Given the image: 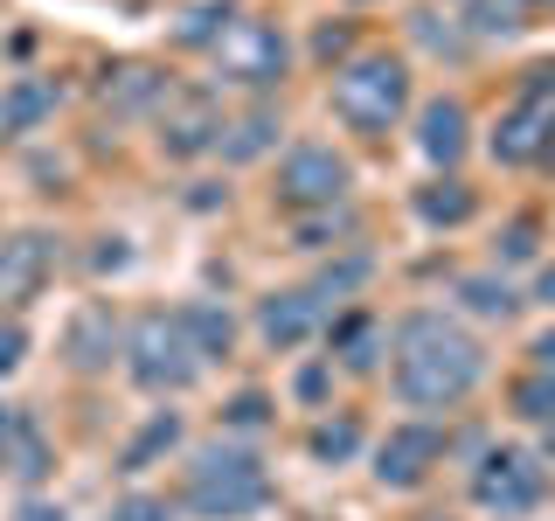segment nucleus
Returning <instances> with one entry per match:
<instances>
[{
    "instance_id": "13",
    "label": "nucleus",
    "mask_w": 555,
    "mask_h": 521,
    "mask_svg": "<svg viewBox=\"0 0 555 521\" xmlns=\"http://www.w3.org/2000/svg\"><path fill=\"white\" fill-rule=\"evenodd\" d=\"M0 473L22 480V486H35L49 473V439L22 404H0Z\"/></svg>"
},
{
    "instance_id": "6",
    "label": "nucleus",
    "mask_w": 555,
    "mask_h": 521,
    "mask_svg": "<svg viewBox=\"0 0 555 521\" xmlns=\"http://www.w3.org/2000/svg\"><path fill=\"white\" fill-rule=\"evenodd\" d=\"M347 188H354V167H347L334 147H320V139L292 147L285 167H278V202L299 208V216H312V208H340Z\"/></svg>"
},
{
    "instance_id": "16",
    "label": "nucleus",
    "mask_w": 555,
    "mask_h": 521,
    "mask_svg": "<svg viewBox=\"0 0 555 521\" xmlns=\"http://www.w3.org/2000/svg\"><path fill=\"white\" fill-rule=\"evenodd\" d=\"M167 98V77L153 63H118V69H104V104H112V118H139V112H153V104Z\"/></svg>"
},
{
    "instance_id": "15",
    "label": "nucleus",
    "mask_w": 555,
    "mask_h": 521,
    "mask_svg": "<svg viewBox=\"0 0 555 521\" xmlns=\"http://www.w3.org/2000/svg\"><path fill=\"white\" fill-rule=\"evenodd\" d=\"M465 132H473V118H465L459 98H430L424 112H416V147H424L430 167H451L465 153Z\"/></svg>"
},
{
    "instance_id": "29",
    "label": "nucleus",
    "mask_w": 555,
    "mask_h": 521,
    "mask_svg": "<svg viewBox=\"0 0 555 521\" xmlns=\"http://www.w3.org/2000/svg\"><path fill=\"white\" fill-rule=\"evenodd\" d=\"M347 230H354L347 216H334V208H312V216H306L292 237H299V251H326V243H334V237H347Z\"/></svg>"
},
{
    "instance_id": "18",
    "label": "nucleus",
    "mask_w": 555,
    "mask_h": 521,
    "mask_svg": "<svg viewBox=\"0 0 555 521\" xmlns=\"http://www.w3.org/2000/svg\"><path fill=\"white\" fill-rule=\"evenodd\" d=\"M56 98H63V91H56L49 77H22L8 98H0V139H22V132H35L49 112H56Z\"/></svg>"
},
{
    "instance_id": "19",
    "label": "nucleus",
    "mask_w": 555,
    "mask_h": 521,
    "mask_svg": "<svg viewBox=\"0 0 555 521\" xmlns=\"http://www.w3.org/2000/svg\"><path fill=\"white\" fill-rule=\"evenodd\" d=\"M382 347H389V327H382L375 313H354V320L334 327V355H340L347 376H369L375 361H382Z\"/></svg>"
},
{
    "instance_id": "31",
    "label": "nucleus",
    "mask_w": 555,
    "mask_h": 521,
    "mask_svg": "<svg viewBox=\"0 0 555 521\" xmlns=\"http://www.w3.org/2000/svg\"><path fill=\"white\" fill-rule=\"evenodd\" d=\"M361 278H369V257H347V265H334V271H320V285H306L312 292V300H340V292H354L361 285Z\"/></svg>"
},
{
    "instance_id": "3",
    "label": "nucleus",
    "mask_w": 555,
    "mask_h": 521,
    "mask_svg": "<svg viewBox=\"0 0 555 521\" xmlns=\"http://www.w3.org/2000/svg\"><path fill=\"white\" fill-rule=\"evenodd\" d=\"M403 104H410V69H403V56H389V49L334 69V118L354 126L361 139H382L403 118Z\"/></svg>"
},
{
    "instance_id": "20",
    "label": "nucleus",
    "mask_w": 555,
    "mask_h": 521,
    "mask_svg": "<svg viewBox=\"0 0 555 521\" xmlns=\"http://www.w3.org/2000/svg\"><path fill=\"white\" fill-rule=\"evenodd\" d=\"M181 327H188V341H195L202 369H208V361H222V355H230V341H236V320H230V313H222L216 300L181 306Z\"/></svg>"
},
{
    "instance_id": "40",
    "label": "nucleus",
    "mask_w": 555,
    "mask_h": 521,
    "mask_svg": "<svg viewBox=\"0 0 555 521\" xmlns=\"http://www.w3.org/2000/svg\"><path fill=\"white\" fill-rule=\"evenodd\" d=\"M542 167L555 174V126H548V139H542Z\"/></svg>"
},
{
    "instance_id": "12",
    "label": "nucleus",
    "mask_w": 555,
    "mask_h": 521,
    "mask_svg": "<svg viewBox=\"0 0 555 521\" xmlns=\"http://www.w3.org/2000/svg\"><path fill=\"white\" fill-rule=\"evenodd\" d=\"M444 459V431L430 424H396L389 439L375 445V480L396 486V494H410V486H424V473Z\"/></svg>"
},
{
    "instance_id": "1",
    "label": "nucleus",
    "mask_w": 555,
    "mask_h": 521,
    "mask_svg": "<svg viewBox=\"0 0 555 521\" xmlns=\"http://www.w3.org/2000/svg\"><path fill=\"white\" fill-rule=\"evenodd\" d=\"M486 347L444 313H410L396 327V396L410 410H451L479 390Z\"/></svg>"
},
{
    "instance_id": "4",
    "label": "nucleus",
    "mask_w": 555,
    "mask_h": 521,
    "mask_svg": "<svg viewBox=\"0 0 555 521\" xmlns=\"http://www.w3.org/2000/svg\"><path fill=\"white\" fill-rule=\"evenodd\" d=\"M126 376L139 382V390H153V396L195 390L202 355H195V341H188L181 313H139L132 334H126Z\"/></svg>"
},
{
    "instance_id": "14",
    "label": "nucleus",
    "mask_w": 555,
    "mask_h": 521,
    "mask_svg": "<svg viewBox=\"0 0 555 521\" xmlns=\"http://www.w3.org/2000/svg\"><path fill=\"white\" fill-rule=\"evenodd\" d=\"M320 313L326 306L312 300V292H271V300H257V334L285 355V347H299V341L320 334Z\"/></svg>"
},
{
    "instance_id": "36",
    "label": "nucleus",
    "mask_w": 555,
    "mask_h": 521,
    "mask_svg": "<svg viewBox=\"0 0 555 521\" xmlns=\"http://www.w3.org/2000/svg\"><path fill=\"white\" fill-rule=\"evenodd\" d=\"M326 396V361H312V369H299V404H320Z\"/></svg>"
},
{
    "instance_id": "30",
    "label": "nucleus",
    "mask_w": 555,
    "mask_h": 521,
    "mask_svg": "<svg viewBox=\"0 0 555 521\" xmlns=\"http://www.w3.org/2000/svg\"><path fill=\"white\" fill-rule=\"evenodd\" d=\"M222 424H230V431H264V424H271V396H264V390H243V396H230Z\"/></svg>"
},
{
    "instance_id": "17",
    "label": "nucleus",
    "mask_w": 555,
    "mask_h": 521,
    "mask_svg": "<svg viewBox=\"0 0 555 521\" xmlns=\"http://www.w3.org/2000/svg\"><path fill=\"white\" fill-rule=\"evenodd\" d=\"M278 132H285V118H278L271 104H257V112H243L236 126H222L216 153H222L230 167H250V161H264V153L278 147Z\"/></svg>"
},
{
    "instance_id": "23",
    "label": "nucleus",
    "mask_w": 555,
    "mask_h": 521,
    "mask_svg": "<svg viewBox=\"0 0 555 521\" xmlns=\"http://www.w3.org/2000/svg\"><path fill=\"white\" fill-rule=\"evenodd\" d=\"M459 300H465V313H479V320H514V313H520V292H514L500 271L459 278Z\"/></svg>"
},
{
    "instance_id": "26",
    "label": "nucleus",
    "mask_w": 555,
    "mask_h": 521,
    "mask_svg": "<svg viewBox=\"0 0 555 521\" xmlns=\"http://www.w3.org/2000/svg\"><path fill=\"white\" fill-rule=\"evenodd\" d=\"M361 452V424L354 417H326V424H312V459L320 466H347Z\"/></svg>"
},
{
    "instance_id": "11",
    "label": "nucleus",
    "mask_w": 555,
    "mask_h": 521,
    "mask_svg": "<svg viewBox=\"0 0 555 521\" xmlns=\"http://www.w3.org/2000/svg\"><path fill=\"white\" fill-rule=\"evenodd\" d=\"M118 355H126V327H118L112 306L91 300V306L69 313V327H63V361H69V369H77V376H104Z\"/></svg>"
},
{
    "instance_id": "34",
    "label": "nucleus",
    "mask_w": 555,
    "mask_h": 521,
    "mask_svg": "<svg viewBox=\"0 0 555 521\" xmlns=\"http://www.w3.org/2000/svg\"><path fill=\"white\" fill-rule=\"evenodd\" d=\"M22 355H28V327L22 320H0V376L22 369Z\"/></svg>"
},
{
    "instance_id": "41",
    "label": "nucleus",
    "mask_w": 555,
    "mask_h": 521,
    "mask_svg": "<svg viewBox=\"0 0 555 521\" xmlns=\"http://www.w3.org/2000/svg\"><path fill=\"white\" fill-rule=\"evenodd\" d=\"M520 8H555V0H520Z\"/></svg>"
},
{
    "instance_id": "37",
    "label": "nucleus",
    "mask_w": 555,
    "mask_h": 521,
    "mask_svg": "<svg viewBox=\"0 0 555 521\" xmlns=\"http://www.w3.org/2000/svg\"><path fill=\"white\" fill-rule=\"evenodd\" d=\"M14 521H63V508H56V500H22Z\"/></svg>"
},
{
    "instance_id": "32",
    "label": "nucleus",
    "mask_w": 555,
    "mask_h": 521,
    "mask_svg": "<svg viewBox=\"0 0 555 521\" xmlns=\"http://www.w3.org/2000/svg\"><path fill=\"white\" fill-rule=\"evenodd\" d=\"M534 243H542V223H534V216H514L507 230H500V257H507V265H528Z\"/></svg>"
},
{
    "instance_id": "8",
    "label": "nucleus",
    "mask_w": 555,
    "mask_h": 521,
    "mask_svg": "<svg viewBox=\"0 0 555 521\" xmlns=\"http://www.w3.org/2000/svg\"><path fill=\"white\" fill-rule=\"evenodd\" d=\"M292 49H285V28L278 22H230V35L216 42V69L222 84H250V91H264V84L285 77Z\"/></svg>"
},
{
    "instance_id": "7",
    "label": "nucleus",
    "mask_w": 555,
    "mask_h": 521,
    "mask_svg": "<svg viewBox=\"0 0 555 521\" xmlns=\"http://www.w3.org/2000/svg\"><path fill=\"white\" fill-rule=\"evenodd\" d=\"M542 494H548L542 459H534V452H514V445L486 452L479 473H473V500L486 514H528V508H542Z\"/></svg>"
},
{
    "instance_id": "38",
    "label": "nucleus",
    "mask_w": 555,
    "mask_h": 521,
    "mask_svg": "<svg viewBox=\"0 0 555 521\" xmlns=\"http://www.w3.org/2000/svg\"><path fill=\"white\" fill-rule=\"evenodd\" d=\"M528 355H534V369H555V327H548V334H534Z\"/></svg>"
},
{
    "instance_id": "2",
    "label": "nucleus",
    "mask_w": 555,
    "mask_h": 521,
    "mask_svg": "<svg viewBox=\"0 0 555 521\" xmlns=\"http://www.w3.org/2000/svg\"><path fill=\"white\" fill-rule=\"evenodd\" d=\"M188 508L202 521H243L257 508H271V473L257 452L243 445H208L188 466Z\"/></svg>"
},
{
    "instance_id": "33",
    "label": "nucleus",
    "mask_w": 555,
    "mask_h": 521,
    "mask_svg": "<svg viewBox=\"0 0 555 521\" xmlns=\"http://www.w3.org/2000/svg\"><path fill=\"white\" fill-rule=\"evenodd\" d=\"M112 521H173V508L160 494H132V500H118L112 508Z\"/></svg>"
},
{
    "instance_id": "27",
    "label": "nucleus",
    "mask_w": 555,
    "mask_h": 521,
    "mask_svg": "<svg viewBox=\"0 0 555 521\" xmlns=\"http://www.w3.org/2000/svg\"><path fill=\"white\" fill-rule=\"evenodd\" d=\"M514 417H528V424H555V369H534L514 382Z\"/></svg>"
},
{
    "instance_id": "10",
    "label": "nucleus",
    "mask_w": 555,
    "mask_h": 521,
    "mask_svg": "<svg viewBox=\"0 0 555 521\" xmlns=\"http://www.w3.org/2000/svg\"><path fill=\"white\" fill-rule=\"evenodd\" d=\"M222 139V112L208 91H167L160 104V153L167 161H202V153H216Z\"/></svg>"
},
{
    "instance_id": "35",
    "label": "nucleus",
    "mask_w": 555,
    "mask_h": 521,
    "mask_svg": "<svg viewBox=\"0 0 555 521\" xmlns=\"http://www.w3.org/2000/svg\"><path fill=\"white\" fill-rule=\"evenodd\" d=\"M347 42H354V35H347V22H326L320 35H312V56L334 63V56H347Z\"/></svg>"
},
{
    "instance_id": "39",
    "label": "nucleus",
    "mask_w": 555,
    "mask_h": 521,
    "mask_svg": "<svg viewBox=\"0 0 555 521\" xmlns=\"http://www.w3.org/2000/svg\"><path fill=\"white\" fill-rule=\"evenodd\" d=\"M534 300H542V306H555V265H548L542 278H534Z\"/></svg>"
},
{
    "instance_id": "22",
    "label": "nucleus",
    "mask_w": 555,
    "mask_h": 521,
    "mask_svg": "<svg viewBox=\"0 0 555 521\" xmlns=\"http://www.w3.org/2000/svg\"><path fill=\"white\" fill-rule=\"evenodd\" d=\"M473 208L479 195L465 181H430V188H416V216L430 223V230H451V223H473Z\"/></svg>"
},
{
    "instance_id": "24",
    "label": "nucleus",
    "mask_w": 555,
    "mask_h": 521,
    "mask_svg": "<svg viewBox=\"0 0 555 521\" xmlns=\"http://www.w3.org/2000/svg\"><path fill=\"white\" fill-rule=\"evenodd\" d=\"M465 42H507V35H520L528 22H520V0H465Z\"/></svg>"
},
{
    "instance_id": "25",
    "label": "nucleus",
    "mask_w": 555,
    "mask_h": 521,
    "mask_svg": "<svg viewBox=\"0 0 555 521\" xmlns=\"http://www.w3.org/2000/svg\"><path fill=\"white\" fill-rule=\"evenodd\" d=\"M173 445H181V417L160 410V417H153V424H146V431H139V439L126 445V459H118V466H126V473H146V466L160 459V452H173Z\"/></svg>"
},
{
    "instance_id": "9",
    "label": "nucleus",
    "mask_w": 555,
    "mask_h": 521,
    "mask_svg": "<svg viewBox=\"0 0 555 521\" xmlns=\"http://www.w3.org/2000/svg\"><path fill=\"white\" fill-rule=\"evenodd\" d=\"M49 271H56V237H49V230L0 237V306H8V313H22V306L42 300Z\"/></svg>"
},
{
    "instance_id": "28",
    "label": "nucleus",
    "mask_w": 555,
    "mask_h": 521,
    "mask_svg": "<svg viewBox=\"0 0 555 521\" xmlns=\"http://www.w3.org/2000/svg\"><path fill=\"white\" fill-rule=\"evenodd\" d=\"M410 35H416V42H424L430 49V56H465V28L459 22H444V14H410Z\"/></svg>"
},
{
    "instance_id": "21",
    "label": "nucleus",
    "mask_w": 555,
    "mask_h": 521,
    "mask_svg": "<svg viewBox=\"0 0 555 521\" xmlns=\"http://www.w3.org/2000/svg\"><path fill=\"white\" fill-rule=\"evenodd\" d=\"M230 22H236V0H195L167 35H173V49H216L230 35Z\"/></svg>"
},
{
    "instance_id": "5",
    "label": "nucleus",
    "mask_w": 555,
    "mask_h": 521,
    "mask_svg": "<svg viewBox=\"0 0 555 521\" xmlns=\"http://www.w3.org/2000/svg\"><path fill=\"white\" fill-rule=\"evenodd\" d=\"M548 126H555V69H528V84H520V98L500 112V126H493V139H486V153H493L500 167L542 161Z\"/></svg>"
}]
</instances>
